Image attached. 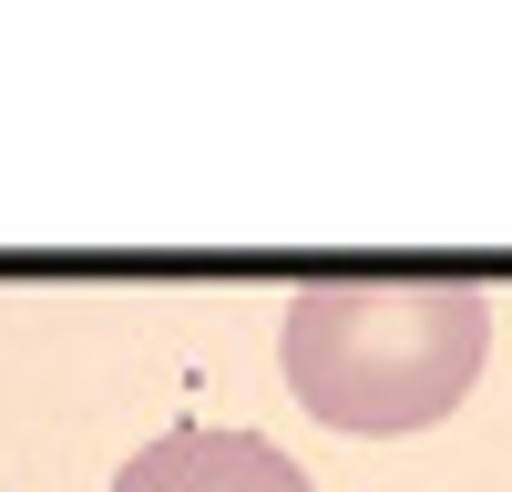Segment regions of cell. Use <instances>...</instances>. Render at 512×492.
Segmentation results:
<instances>
[{"label":"cell","instance_id":"cell-1","mask_svg":"<svg viewBox=\"0 0 512 492\" xmlns=\"http://www.w3.org/2000/svg\"><path fill=\"white\" fill-rule=\"evenodd\" d=\"M277 359L328 431H431L492 359V298L472 277H318L287 298Z\"/></svg>","mask_w":512,"mask_h":492},{"label":"cell","instance_id":"cell-2","mask_svg":"<svg viewBox=\"0 0 512 492\" xmlns=\"http://www.w3.org/2000/svg\"><path fill=\"white\" fill-rule=\"evenodd\" d=\"M113 492H318L267 431H216V421H175L154 431L134 462L113 472Z\"/></svg>","mask_w":512,"mask_h":492}]
</instances>
